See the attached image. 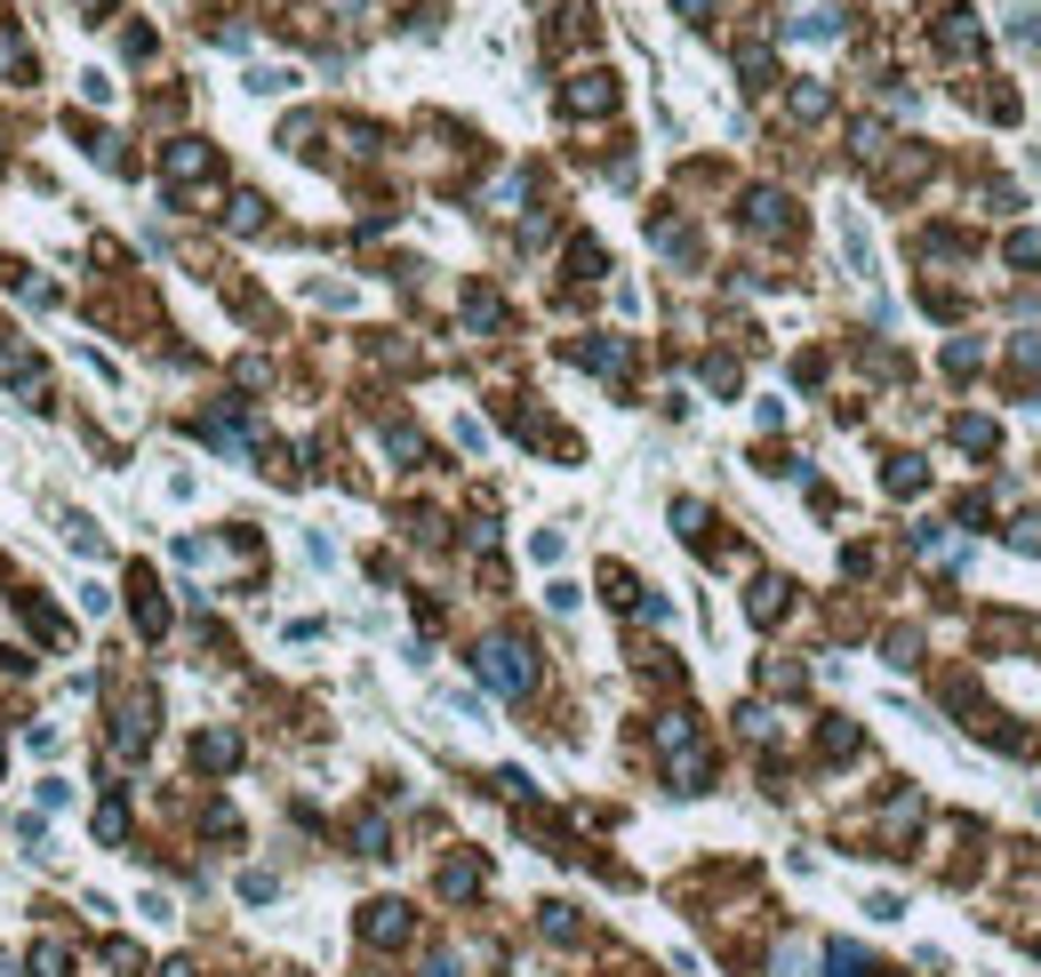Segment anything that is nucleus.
Here are the masks:
<instances>
[{"label": "nucleus", "mask_w": 1041, "mask_h": 977, "mask_svg": "<svg viewBox=\"0 0 1041 977\" xmlns=\"http://www.w3.org/2000/svg\"><path fill=\"white\" fill-rule=\"evenodd\" d=\"M489 682H506V689H521V682H529V665H521V649H513V642H497V649H489Z\"/></svg>", "instance_id": "1"}]
</instances>
